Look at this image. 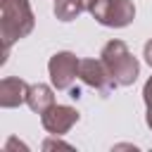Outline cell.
<instances>
[{
	"label": "cell",
	"instance_id": "9c48e42d",
	"mask_svg": "<svg viewBox=\"0 0 152 152\" xmlns=\"http://www.w3.org/2000/svg\"><path fill=\"white\" fill-rule=\"evenodd\" d=\"M95 2L97 0H57L55 2V14H57V19H62V21H71V19H76L81 12H90L93 7H95Z\"/></svg>",
	"mask_w": 152,
	"mask_h": 152
},
{
	"label": "cell",
	"instance_id": "3957f363",
	"mask_svg": "<svg viewBox=\"0 0 152 152\" xmlns=\"http://www.w3.org/2000/svg\"><path fill=\"white\" fill-rule=\"evenodd\" d=\"M90 12L102 26H114V28L131 24L135 17V7L131 0H97Z\"/></svg>",
	"mask_w": 152,
	"mask_h": 152
},
{
	"label": "cell",
	"instance_id": "ba28073f",
	"mask_svg": "<svg viewBox=\"0 0 152 152\" xmlns=\"http://www.w3.org/2000/svg\"><path fill=\"white\" fill-rule=\"evenodd\" d=\"M26 104L33 109V112H38V114H43V112H48L52 104H55V95H52V90H50V86H43V83H36V86H28V95H26Z\"/></svg>",
	"mask_w": 152,
	"mask_h": 152
},
{
	"label": "cell",
	"instance_id": "8fae6325",
	"mask_svg": "<svg viewBox=\"0 0 152 152\" xmlns=\"http://www.w3.org/2000/svg\"><path fill=\"white\" fill-rule=\"evenodd\" d=\"M145 59H147V64L152 66V40H147V45H145Z\"/></svg>",
	"mask_w": 152,
	"mask_h": 152
},
{
	"label": "cell",
	"instance_id": "52a82bcc",
	"mask_svg": "<svg viewBox=\"0 0 152 152\" xmlns=\"http://www.w3.org/2000/svg\"><path fill=\"white\" fill-rule=\"evenodd\" d=\"M28 95V86L21 78H2L0 81V104L2 107H17L21 102H26Z\"/></svg>",
	"mask_w": 152,
	"mask_h": 152
},
{
	"label": "cell",
	"instance_id": "30bf717a",
	"mask_svg": "<svg viewBox=\"0 0 152 152\" xmlns=\"http://www.w3.org/2000/svg\"><path fill=\"white\" fill-rule=\"evenodd\" d=\"M142 95H145V102H147V107H152V78L145 83V90H142Z\"/></svg>",
	"mask_w": 152,
	"mask_h": 152
},
{
	"label": "cell",
	"instance_id": "277c9868",
	"mask_svg": "<svg viewBox=\"0 0 152 152\" xmlns=\"http://www.w3.org/2000/svg\"><path fill=\"white\" fill-rule=\"evenodd\" d=\"M78 64L81 59H76V55L71 52H57L52 55L48 69H50V78H52V86L64 90V88H71L76 74H78Z\"/></svg>",
	"mask_w": 152,
	"mask_h": 152
},
{
	"label": "cell",
	"instance_id": "8992f818",
	"mask_svg": "<svg viewBox=\"0 0 152 152\" xmlns=\"http://www.w3.org/2000/svg\"><path fill=\"white\" fill-rule=\"evenodd\" d=\"M76 121H78V112L74 107H66V104H52L48 112H43V126L52 135L66 133Z\"/></svg>",
	"mask_w": 152,
	"mask_h": 152
},
{
	"label": "cell",
	"instance_id": "7a4b0ae2",
	"mask_svg": "<svg viewBox=\"0 0 152 152\" xmlns=\"http://www.w3.org/2000/svg\"><path fill=\"white\" fill-rule=\"evenodd\" d=\"M100 57H102L107 71L112 74V78L116 81V86H131L138 78L140 64H138V59L128 52V48L121 40H109L102 48Z\"/></svg>",
	"mask_w": 152,
	"mask_h": 152
},
{
	"label": "cell",
	"instance_id": "7c38bea8",
	"mask_svg": "<svg viewBox=\"0 0 152 152\" xmlns=\"http://www.w3.org/2000/svg\"><path fill=\"white\" fill-rule=\"evenodd\" d=\"M147 124H150V128H152V107H147Z\"/></svg>",
	"mask_w": 152,
	"mask_h": 152
},
{
	"label": "cell",
	"instance_id": "6da1fadb",
	"mask_svg": "<svg viewBox=\"0 0 152 152\" xmlns=\"http://www.w3.org/2000/svg\"><path fill=\"white\" fill-rule=\"evenodd\" d=\"M2 17H0V36H2V62L10 55L14 40L24 38L33 28V12L28 0H0Z\"/></svg>",
	"mask_w": 152,
	"mask_h": 152
},
{
	"label": "cell",
	"instance_id": "5b68a950",
	"mask_svg": "<svg viewBox=\"0 0 152 152\" xmlns=\"http://www.w3.org/2000/svg\"><path fill=\"white\" fill-rule=\"evenodd\" d=\"M78 76L83 78V83H88L90 88L100 90L102 95H107L109 90H114L116 81L112 78V74L107 71L102 59H81L78 64Z\"/></svg>",
	"mask_w": 152,
	"mask_h": 152
}]
</instances>
